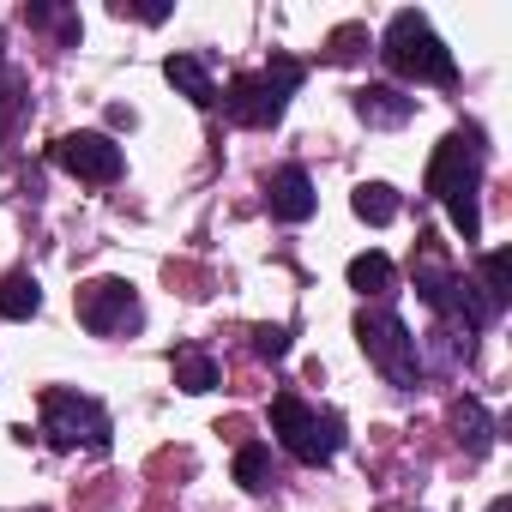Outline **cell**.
Here are the masks:
<instances>
[{
    "mask_svg": "<svg viewBox=\"0 0 512 512\" xmlns=\"http://www.w3.org/2000/svg\"><path fill=\"white\" fill-rule=\"evenodd\" d=\"M476 181H482V139L476 133H446L428 157L422 187L434 199H458V193H476Z\"/></svg>",
    "mask_w": 512,
    "mask_h": 512,
    "instance_id": "6",
    "label": "cell"
},
{
    "mask_svg": "<svg viewBox=\"0 0 512 512\" xmlns=\"http://www.w3.org/2000/svg\"><path fill=\"white\" fill-rule=\"evenodd\" d=\"M115 13H121V19L133 13V19H145V25H163V19H169V7H115Z\"/></svg>",
    "mask_w": 512,
    "mask_h": 512,
    "instance_id": "25",
    "label": "cell"
},
{
    "mask_svg": "<svg viewBox=\"0 0 512 512\" xmlns=\"http://www.w3.org/2000/svg\"><path fill=\"white\" fill-rule=\"evenodd\" d=\"M272 428H278L284 452L302 458V464H326V458H338V446H344V416H338V410H314V404H302L296 392H278V398H272Z\"/></svg>",
    "mask_w": 512,
    "mask_h": 512,
    "instance_id": "3",
    "label": "cell"
},
{
    "mask_svg": "<svg viewBox=\"0 0 512 512\" xmlns=\"http://www.w3.org/2000/svg\"><path fill=\"white\" fill-rule=\"evenodd\" d=\"M446 217H452V229H458L464 241H476V235H482V211H476V193H458V199H446Z\"/></svg>",
    "mask_w": 512,
    "mask_h": 512,
    "instance_id": "22",
    "label": "cell"
},
{
    "mask_svg": "<svg viewBox=\"0 0 512 512\" xmlns=\"http://www.w3.org/2000/svg\"><path fill=\"white\" fill-rule=\"evenodd\" d=\"M452 308L464 314V326H470V332H488V326H494V314H500V308L482 296V284H476V278H458V284H452Z\"/></svg>",
    "mask_w": 512,
    "mask_h": 512,
    "instance_id": "16",
    "label": "cell"
},
{
    "mask_svg": "<svg viewBox=\"0 0 512 512\" xmlns=\"http://www.w3.org/2000/svg\"><path fill=\"white\" fill-rule=\"evenodd\" d=\"M452 284H458V278H452V272H446V266L434 260V253H428V260L416 266V296H422L428 308H440V314L452 308Z\"/></svg>",
    "mask_w": 512,
    "mask_h": 512,
    "instance_id": "19",
    "label": "cell"
},
{
    "mask_svg": "<svg viewBox=\"0 0 512 512\" xmlns=\"http://www.w3.org/2000/svg\"><path fill=\"white\" fill-rule=\"evenodd\" d=\"M73 308H79V326L97 332V338H103V332H127V326H139V296H133L127 278H91V284H79Z\"/></svg>",
    "mask_w": 512,
    "mask_h": 512,
    "instance_id": "7",
    "label": "cell"
},
{
    "mask_svg": "<svg viewBox=\"0 0 512 512\" xmlns=\"http://www.w3.org/2000/svg\"><path fill=\"white\" fill-rule=\"evenodd\" d=\"M380 61L398 73V79H416V85H452L458 67H452V49L434 37V25L422 13H392L386 37H380Z\"/></svg>",
    "mask_w": 512,
    "mask_h": 512,
    "instance_id": "2",
    "label": "cell"
},
{
    "mask_svg": "<svg viewBox=\"0 0 512 512\" xmlns=\"http://www.w3.org/2000/svg\"><path fill=\"white\" fill-rule=\"evenodd\" d=\"M356 115H362L368 127H404V121L416 115V97H404L398 85H362V91H356Z\"/></svg>",
    "mask_w": 512,
    "mask_h": 512,
    "instance_id": "10",
    "label": "cell"
},
{
    "mask_svg": "<svg viewBox=\"0 0 512 512\" xmlns=\"http://www.w3.org/2000/svg\"><path fill=\"white\" fill-rule=\"evenodd\" d=\"M266 205H272L278 223H308L314 205H320V193H314V181H308L302 163H284V169H272V181H266Z\"/></svg>",
    "mask_w": 512,
    "mask_h": 512,
    "instance_id": "9",
    "label": "cell"
},
{
    "mask_svg": "<svg viewBox=\"0 0 512 512\" xmlns=\"http://www.w3.org/2000/svg\"><path fill=\"white\" fill-rule=\"evenodd\" d=\"M488 512H512V500H506V494H500V500H494V506H488Z\"/></svg>",
    "mask_w": 512,
    "mask_h": 512,
    "instance_id": "26",
    "label": "cell"
},
{
    "mask_svg": "<svg viewBox=\"0 0 512 512\" xmlns=\"http://www.w3.org/2000/svg\"><path fill=\"white\" fill-rule=\"evenodd\" d=\"M253 356L284 362V356H290V332H284V326H253Z\"/></svg>",
    "mask_w": 512,
    "mask_h": 512,
    "instance_id": "23",
    "label": "cell"
},
{
    "mask_svg": "<svg viewBox=\"0 0 512 512\" xmlns=\"http://www.w3.org/2000/svg\"><path fill=\"white\" fill-rule=\"evenodd\" d=\"M332 61H356L362 49H368V25H344V31H332Z\"/></svg>",
    "mask_w": 512,
    "mask_h": 512,
    "instance_id": "24",
    "label": "cell"
},
{
    "mask_svg": "<svg viewBox=\"0 0 512 512\" xmlns=\"http://www.w3.org/2000/svg\"><path fill=\"white\" fill-rule=\"evenodd\" d=\"M350 290H362V296H386L392 290V260L386 253H356L350 260Z\"/></svg>",
    "mask_w": 512,
    "mask_h": 512,
    "instance_id": "17",
    "label": "cell"
},
{
    "mask_svg": "<svg viewBox=\"0 0 512 512\" xmlns=\"http://www.w3.org/2000/svg\"><path fill=\"white\" fill-rule=\"evenodd\" d=\"M175 386H181V392H211V386H217V362H211L205 350H181V356H175Z\"/></svg>",
    "mask_w": 512,
    "mask_h": 512,
    "instance_id": "20",
    "label": "cell"
},
{
    "mask_svg": "<svg viewBox=\"0 0 512 512\" xmlns=\"http://www.w3.org/2000/svg\"><path fill=\"white\" fill-rule=\"evenodd\" d=\"M43 434H49L55 452H73V446L103 452L115 428H109V410H103L97 398L67 392V386H49V392H43Z\"/></svg>",
    "mask_w": 512,
    "mask_h": 512,
    "instance_id": "5",
    "label": "cell"
},
{
    "mask_svg": "<svg viewBox=\"0 0 512 512\" xmlns=\"http://www.w3.org/2000/svg\"><path fill=\"white\" fill-rule=\"evenodd\" d=\"M163 79L187 97V103H199V109H211L217 103V85H211V67L199 61V55H169L163 61Z\"/></svg>",
    "mask_w": 512,
    "mask_h": 512,
    "instance_id": "11",
    "label": "cell"
},
{
    "mask_svg": "<svg viewBox=\"0 0 512 512\" xmlns=\"http://www.w3.org/2000/svg\"><path fill=\"white\" fill-rule=\"evenodd\" d=\"M0 61H7V31H0Z\"/></svg>",
    "mask_w": 512,
    "mask_h": 512,
    "instance_id": "27",
    "label": "cell"
},
{
    "mask_svg": "<svg viewBox=\"0 0 512 512\" xmlns=\"http://www.w3.org/2000/svg\"><path fill=\"white\" fill-rule=\"evenodd\" d=\"M235 482H241L247 494H266V488H272V446H266V440H247V446L235 452Z\"/></svg>",
    "mask_w": 512,
    "mask_h": 512,
    "instance_id": "13",
    "label": "cell"
},
{
    "mask_svg": "<svg viewBox=\"0 0 512 512\" xmlns=\"http://www.w3.org/2000/svg\"><path fill=\"white\" fill-rule=\"evenodd\" d=\"M55 163L67 169V175H79V181H97V187H109V181H121V145L109 139V133H67V139H55Z\"/></svg>",
    "mask_w": 512,
    "mask_h": 512,
    "instance_id": "8",
    "label": "cell"
},
{
    "mask_svg": "<svg viewBox=\"0 0 512 512\" xmlns=\"http://www.w3.org/2000/svg\"><path fill=\"white\" fill-rule=\"evenodd\" d=\"M31 109V85L25 73H0V139H13L19 133V115Z\"/></svg>",
    "mask_w": 512,
    "mask_h": 512,
    "instance_id": "18",
    "label": "cell"
},
{
    "mask_svg": "<svg viewBox=\"0 0 512 512\" xmlns=\"http://www.w3.org/2000/svg\"><path fill=\"white\" fill-rule=\"evenodd\" d=\"M356 344L368 350V362L392 380V386H416L422 380V356H416V338H410V326L398 320V314H386V308H362L356 314Z\"/></svg>",
    "mask_w": 512,
    "mask_h": 512,
    "instance_id": "4",
    "label": "cell"
},
{
    "mask_svg": "<svg viewBox=\"0 0 512 512\" xmlns=\"http://www.w3.org/2000/svg\"><path fill=\"white\" fill-rule=\"evenodd\" d=\"M452 422H458V440H464L470 458H482V452L494 446V422H488V410H482L476 398H464V404L452 410Z\"/></svg>",
    "mask_w": 512,
    "mask_h": 512,
    "instance_id": "15",
    "label": "cell"
},
{
    "mask_svg": "<svg viewBox=\"0 0 512 512\" xmlns=\"http://www.w3.org/2000/svg\"><path fill=\"white\" fill-rule=\"evenodd\" d=\"M296 85H302V61L296 55H272L266 73H235L217 103H223V115L235 127H278L290 97H296Z\"/></svg>",
    "mask_w": 512,
    "mask_h": 512,
    "instance_id": "1",
    "label": "cell"
},
{
    "mask_svg": "<svg viewBox=\"0 0 512 512\" xmlns=\"http://www.w3.org/2000/svg\"><path fill=\"white\" fill-rule=\"evenodd\" d=\"M398 205H404V199H398V187H386V181H362L356 199H350V211H356L362 223H392Z\"/></svg>",
    "mask_w": 512,
    "mask_h": 512,
    "instance_id": "14",
    "label": "cell"
},
{
    "mask_svg": "<svg viewBox=\"0 0 512 512\" xmlns=\"http://www.w3.org/2000/svg\"><path fill=\"white\" fill-rule=\"evenodd\" d=\"M482 296L494 308L512 302V253H488V260H482Z\"/></svg>",
    "mask_w": 512,
    "mask_h": 512,
    "instance_id": "21",
    "label": "cell"
},
{
    "mask_svg": "<svg viewBox=\"0 0 512 512\" xmlns=\"http://www.w3.org/2000/svg\"><path fill=\"white\" fill-rule=\"evenodd\" d=\"M37 308H43V284L31 272H13L0 284V320H31Z\"/></svg>",
    "mask_w": 512,
    "mask_h": 512,
    "instance_id": "12",
    "label": "cell"
}]
</instances>
